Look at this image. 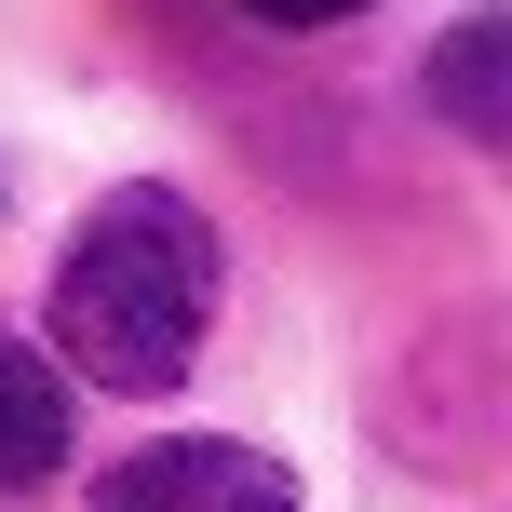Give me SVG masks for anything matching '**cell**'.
I'll return each instance as SVG.
<instances>
[{
  "label": "cell",
  "instance_id": "6da1fadb",
  "mask_svg": "<svg viewBox=\"0 0 512 512\" xmlns=\"http://www.w3.org/2000/svg\"><path fill=\"white\" fill-rule=\"evenodd\" d=\"M216 283H230L216 216L189 203V189L135 176V189H108V203L68 230V256H54V351H68L95 391H176L189 351H203V324H216Z\"/></svg>",
  "mask_w": 512,
  "mask_h": 512
},
{
  "label": "cell",
  "instance_id": "7a4b0ae2",
  "mask_svg": "<svg viewBox=\"0 0 512 512\" xmlns=\"http://www.w3.org/2000/svg\"><path fill=\"white\" fill-rule=\"evenodd\" d=\"M81 512H297V472H270L230 432H189V445H135Z\"/></svg>",
  "mask_w": 512,
  "mask_h": 512
},
{
  "label": "cell",
  "instance_id": "3957f363",
  "mask_svg": "<svg viewBox=\"0 0 512 512\" xmlns=\"http://www.w3.org/2000/svg\"><path fill=\"white\" fill-rule=\"evenodd\" d=\"M432 108L472 135V149H499V135H512V14H459V27H445Z\"/></svg>",
  "mask_w": 512,
  "mask_h": 512
},
{
  "label": "cell",
  "instance_id": "277c9868",
  "mask_svg": "<svg viewBox=\"0 0 512 512\" xmlns=\"http://www.w3.org/2000/svg\"><path fill=\"white\" fill-rule=\"evenodd\" d=\"M54 459H68V378L27 337H0V499H27Z\"/></svg>",
  "mask_w": 512,
  "mask_h": 512
},
{
  "label": "cell",
  "instance_id": "5b68a950",
  "mask_svg": "<svg viewBox=\"0 0 512 512\" xmlns=\"http://www.w3.org/2000/svg\"><path fill=\"white\" fill-rule=\"evenodd\" d=\"M256 27H337V14H364V0H243Z\"/></svg>",
  "mask_w": 512,
  "mask_h": 512
}]
</instances>
